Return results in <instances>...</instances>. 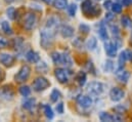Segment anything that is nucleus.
<instances>
[{
    "label": "nucleus",
    "instance_id": "5",
    "mask_svg": "<svg viewBox=\"0 0 132 122\" xmlns=\"http://www.w3.org/2000/svg\"><path fill=\"white\" fill-rule=\"evenodd\" d=\"M36 22H37V18L34 13H31V12H28L26 13L24 17H23V26L26 30L30 31L32 30L34 27L36 26Z\"/></svg>",
    "mask_w": 132,
    "mask_h": 122
},
{
    "label": "nucleus",
    "instance_id": "38",
    "mask_svg": "<svg viewBox=\"0 0 132 122\" xmlns=\"http://www.w3.org/2000/svg\"><path fill=\"white\" fill-rule=\"evenodd\" d=\"M125 54H126V57H127V61H129L132 63V50L131 49L125 50Z\"/></svg>",
    "mask_w": 132,
    "mask_h": 122
},
{
    "label": "nucleus",
    "instance_id": "22",
    "mask_svg": "<svg viewBox=\"0 0 132 122\" xmlns=\"http://www.w3.org/2000/svg\"><path fill=\"white\" fill-rule=\"evenodd\" d=\"M53 6L57 9H65L68 6V0H54Z\"/></svg>",
    "mask_w": 132,
    "mask_h": 122
},
{
    "label": "nucleus",
    "instance_id": "27",
    "mask_svg": "<svg viewBox=\"0 0 132 122\" xmlns=\"http://www.w3.org/2000/svg\"><path fill=\"white\" fill-rule=\"evenodd\" d=\"M51 59L54 64L60 65V64H62V54H60L57 51H53L51 54Z\"/></svg>",
    "mask_w": 132,
    "mask_h": 122
},
{
    "label": "nucleus",
    "instance_id": "34",
    "mask_svg": "<svg viewBox=\"0 0 132 122\" xmlns=\"http://www.w3.org/2000/svg\"><path fill=\"white\" fill-rule=\"evenodd\" d=\"M7 45H8V40L6 39V37H4L3 35H0V49L5 48Z\"/></svg>",
    "mask_w": 132,
    "mask_h": 122
},
{
    "label": "nucleus",
    "instance_id": "2",
    "mask_svg": "<svg viewBox=\"0 0 132 122\" xmlns=\"http://www.w3.org/2000/svg\"><path fill=\"white\" fill-rule=\"evenodd\" d=\"M41 45L44 49H47L51 46L53 42V33L51 29H44L41 32Z\"/></svg>",
    "mask_w": 132,
    "mask_h": 122
},
{
    "label": "nucleus",
    "instance_id": "3",
    "mask_svg": "<svg viewBox=\"0 0 132 122\" xmlns=\"http://www.w3.org/2000/svg\"><path fill=\"white\" fill-rule=\"evenodd\" d=\"M30 75H31V68L29 66L25 65L20 69L18 74L14 76V79L18 83H23V82H25L29 79Z\"/></svg>",
    "mask_w": 132,
    "mask_h": 122
},
{
    "label": "nucleus",
    "instance_id": "14",
    "mask_svg": "<svg viewBox=\"0 0 132 122\" xmlns=\"http://www.w3.org/2000/svg\"><path fill=\"white\" fill-rule=\"evenodd\" d=\"M60 31H61L62 36L65 37V38L72 37V36L74 35V29H73V27H71V26H69V25H64V26H62Z\"/></svg>",
    "mask_w": 132,
    "mask_h": 122
},
{
    "label": "nucleus",
    "instance_id": "30",
    "mask_svg": "<svg viewBox=\"0 0 132 122\" xmlns=\"http://www.w3.org/2000/svg\"><path fill=\"white\" fill-rule=\"evenodd\" d=\"M19 90H20V93H21L23 96H29L30 93H31V88H30L29 86H27V85L21 86Z\"/></svg>",
    "mask_w": 132,
    "mask_h": 122
},
{
    "label": "nucleus",
    "instance_id": "17",
    "mask_svg": "<svg viewBox=\"0 0 132 122\" xmlns=\"http://www.w3.org/2000/svg\"><path fill=\"white\" fill-rule=\"evenodd\" d=\"M98 35L101 40H103V41H108L109 40V35H108L106 27L104 26L103 23H100V26H99L98 29Z\"/></svg>",
    "mask_w": 132,
    "mask_h": 122
},
{
    "label": "nucleus",
    "instance_id": "44",
    "mask_svg": "<svg viewBox=\"0 0 132 122\" xmlns=\"http://www.w3.org/2000/svg\"><path fill=\"white\" fill-rule=\"evenodd\" d=\"M131 2H132V0H122V5L128 6V5H129Z\"/></svg>",
    "mask_w": 132,
    "mask_h": 122
},
{
    "label": "nucleus",
    "instance_id": "13",
    "mask_svg": "<svg viewBox=\"0 0 132 122\" xmlns=\"http://www.w3.org/2000/svg\"><path fill=\"white\" fill-rule=\"evenodd\" d=\"M116 75H117V78L123 82V83H126L128 80H129V77H130V73L127 71V70H123L122 67H120L117 72H116Z\"/></svg>",
    "mask_w": 132,
    "mask_h": 122
},
{
    "label": "nucleus",
    "instance_id": "42",
    "mask_svg": "<svg viewBox=\"0 0 132 122\" xmlns=\"http://www.w3.org/2000/svg\"><path fill=\"white\" fill-rule=\"evenodd\" d=\"M4 77H5V73H4V71L0 68V82H2V81L4 80Z\"/></svg>",
    "mask_w": 132,
    "mask_h": 122
},
{
    "label": "nucleus",
    "instance_id": "19",
    "mask_svg": "<svg viewBox=\"0 0 132 122\" xmlns=\"http://www.w3.org/2000/svg\"><path fill=\"white\" fill-rule=\"evenodd\" d=\"M12 90L11 89H9V87H8V85H6V86H3V87H1L0 88V95L1 96H3V97H6V98H8V96L9 97H11L12 96Z\"/></svg>",
    "mask_w": 132,
    "mask_h": 122
},
{
    "label": "nucleus",
    "instance_id": "21",
    "mask_svg": "<svg viewBox=\"0 0 132 122\" xmlns=\"http://www.w3.org/2000/svg\"><path fill=\"white\" fill-rule=\"evenodd\" d=\"M86 46L89 50H94L97 46V40L95 39V37H90L86 43Z\"/></svg>",
    "mask_w": 132,
    "mask_h": 122
},
{
    "label": "nucleus",
    "instance_id": "45",
    "mask_svg": "<svg viewBox=\"0 0 132 122\" xmlns=\"http://www.w3.org/2000/svg\"><path fill=\"white\" fill-rule=\"evenodd\" d=\"M43 2H45L47 5H51V4H53V2H54V0H42Z\"/></svg>",
    "mask_w": 132,
    "mask_h": 122
},
{
    "label": "nucleus",
    "instance_id": "37",
    "mask_svg": "<svg viewBox=\"0 0 132 122\" xmlns=\"http://www.w3.org/2000/svg\"><path fill=\"white\" fill-rule=\"evenodd\" d=\"M86 67H87V69L89 70V71H91V73H93V74H95L94 73V67H93V64H92V62H87V65H86Z\"/></svg>",
    "mask_w": 132,
    "mask_h": 122
},
{
    "label": "nucleus",
    "instance_id": "1",
    "mask_svg": "<svg viewBox=\"0 0 132 122\" xmlns=\"http://www.w3.org/2000/svg\"><path fill=\"white\" fill-rule=\"evenodd\" d=\"M81 9L86 17H97L100 13V9L92 3L91 0H84L81 5Z\"/></svg>",
    "mask_w": 132,
    "mask_h": 122
},
{
    "label": "nucleus",
    "instance_id": "47",
    "mask_svg": "<svg viewBox=\"0 0 132 122\" xmlns=\"http://www.w3.org/2000/svg\"><path fill=\"white\" fill-rule=\"evenodd\" d=\"M130 42H131L132 44V32H131V35H130Z\"/></svg>",
    "mask_w": 132,
    "mask_h": 122
},
{
    "label": "nucleus",
    "instance_id": "26",
    "mask_svg": "<svg viewBox=\"0 0 132 122\" xmlns=\"http://www.w3.org/2000/svg\"><path fill=\"white\" fill-rule=\"evenodd\" d=\"M62 64L65 65L66 67L72 66V59L68 54H62Z\"/></svg>",
    "mask_w": 132,
    "mask_h": 122
},
{
    "label": "nucleus",
    "instance_id": "6",
    "mask_svg": "<svg viewBox=\"0 0 132 122\" xmlns=\"http://www.w3.org/2000/svg\"><path fill=\"white\" fill-rule=\"evenodd\" d=\"M54 75H55V78L57 79V81L60 83H67L69 81V78H70V71H68L67 69L64 68H57L55 69L54 71Z\"/></svg>",
    "mask_w": 132,
    "mask_h": 122
},
{
    "label": "nucleus",
    "instance_id": "28",
    "mask_svg": "<svg viewBox=\"0 0 132 122\" xmlns=\"http://www.w3.org/2000/svg\"><path fill=\"white\" fill-rule=\"evenodd\" d=\"M6 16L8 17V19L9 20H14L15 19V16H16V10H15V8L14 7H8L7 8V10H6Z\"/></svg>",
    "mask_w": 132,
    "mask_h": 122
},
{
    "label": "nucleus",
    "instance_id": "24",
    "mask_svg": "<svg viewBox=\"0 0 132 122\" xmlns=\"http://www.w3.org/2000/svg\"><path fill=\"white\" fill-rule=\"evenodd\" d=\"M121 24L125 28H129L132 26V20L128 16H122L121 18Z\"/></svg>",
    "mask_w": 132,
    "mask_h": 122
},
{
    "label": "nucleus",
    "instance_id": "33",
    "mask_svg": "<svg viewBox=\"0 0 132 122\" xmlns=\"http://www.w3.org/2000/svg\"><path fill=\"white\" fill-rule=\"evenodd\" d=\"M103 69H104V71H106V72H111V71H113V69H114V63H113L112 61H106L105 62V64H104Z\"/></svg>",
    "mask_w": 132,
    "mask_h": 122
},
{
    "label": "nucleus",
    "instance_id": "9",
    "mask_svg": "<svg viewBox=\"0 0 132 122\" xmlns=\"http://www.w3.org/2000/svg\"><path fill=\"white\" fill-rule=\"evenodd\" d=\"M125 95V91L121 89L120 87H114L110 91V97L113 102H119L121 101Z\"/></svg>",
    "mask_w": 132,
    "mask_h": 122
},
{
    "label": "nucleus",
    "instance_id": "20",
    "mask_svg": "<svg viewBox=\"0 0 132 122\" xmlns=\"http://www.w3.org/2000/svg\"><path fill=\"white\" fill-rule=\"evenodd\" d=\"M35 104H36V100L34 97H31V98H28V100H26L24 102L23 107L26 110H31V109H33L34 107H35Z\"/></svg>",
    "mask_w": 132,
    "mask_h": 122
},
{
    "label": "nucleus",
    "instance_id": "41",
    "mask_svg": "<svg viewBox=\"0 0 132 122\" xmlns=\"http://www.w3.org/2000/svg\"><path fill=\"white\" fill-rule=\"evenodd\" d=\"M111 30H112V33H113V34H116V35L119 34V28H118L116 25H112V26H111Z\"/></svg>",
    "mask_w": 132,
    "mask_h": 122
},
{
    "label": "nucleus",
    "instance_id": "29",
    "mask_svg": "<svg viewBox=\"0 0 132 122\" xmlns=\"http://www.w3.org/2000/svg\"><path fill=\"white\" fill-rule=\"evenodd\" d=\"M111 9L113 10V12H114V13H121V12H122V4H121V3H119V2L113 3V4H112Z\"/></svg>",
    "mask_w": 132,
    "mask_h": 122
},
{
    "label": "nucleus",
    "instance_id": "40",
    "mask_svg": "<svg viewBox=\"0 0 132 122\" xmlns=\"http://www.w3.org/2000/svg\"><path fill=\"white\" fill-rule=\"evenodd\" d=\"M115 110H116L118 113H123V112L126 111V108H124L122 105H119V106H117V107L115 108Z\"/></svg>",
    "mask_w": 132,
    "mask_h": 122
},
{
    "label": "nucleus",
    "instance_id": "23",
    "mask_svg": "<svg viewBox=\"0 0 132 122\" xmlns=\"http://www.w3.org/2000/svg\"><path fill=\"white\" fill-rule=\"evenodd\" d=\"M1 29H2V31L5 34H7V35H11L12 34V29H11L10 25L8 24V22H6V21H3L1 23Z\"/></svg>",
    "mask_w": 132,
    "mask_h": 122
},
{
    "label": "nucleus",
    "instance_id": "7",
    "mask_svg": "<svg viewBox=\"0 0 132 122\" xmlns=\"http://www.w3.org/2000/svg\"><path fill=\"white\" fill-rule=\"evenodd\" d=\"M87 91L93 95H99L103 91V84L101 82H90L87 85Z\"/></svg>",
    "mask_w": 132,
    "mask_h": 122
},
{
    "label": "nucleus",
    "instance_id": "48",
    "mask_svg": "<svg viewBox=\"0 0 132 122\" xmlns=\"http://www.w3.org/2000/svg\"><path fill=\"white\" fill-rule=\"evenodd\" d=\"M96 1H100V0H96Z\"/></svg>",
    "mask_w": 132,
    "mask_h": 122
},
{
    "label": "nucleus",
    "instance_id": "18",
    "mask_svg": "<svg viewBox=\"0 0 132 122\" xmlns=\"http://www.w3.org/2000/svg\"><path fill=\"white\" fill-rule=\"evenodd\" d=\"M43 112H44V115L46 116V118L49 119V120H51L53 118V116H54L53 111H52V109H51V107L49 105H44L43 106Z\"/></svg>",
    "mask_w": 132,
    "mask_h": 122
},
{
    "label": "nucleus",
    "instance_id": "46",
    "mask_svg": "<svg viewBox=\"0 0 132 122\" xmlns=\"http://www.w3.org/2000/svg\"><path fill=\"white\" fill-rule=\"evenodd\" d=\"M6 2H8V3H11V2H13V1H16V0H5Z\"/></svg>",
    "mask_w": 132,
    "mask_h": 122
},
{
    "label": "nucleus",
    "instance_id": "12",
    "mask_svg": "<svg viewBox=\"0 0 132 122\" xmlns=\"http://www.w3.org/2000/svg\"><path fill=\"white\" fill-rule=\"evenodd\" d=\"M99 119L103 122H112V121H121L122 118L118 115H112L106 112H101L99 115Z\"/></svg>",
    "mask_w": 132,
    "mask_h": 122
},
{
    "label": "nucleus",
    "instance_id": "36",
    "mask_svg": "<svg viewBox=\"0 0 132 122\" xmlns=\"http://www.w3.org/2000/svg\"><path fill=\"white\" fill-rule=\"evenodd\" d=\"M56 111L60 114H63L64 113V103H60V104L56 105Z\"/></svg>",
    "mask_w": 132,
    "mask_h": 122
},
{
    "label": "nucleus",
    "instance_id": "15",
    "mask_svg": "<svg viewBox=\"0 0 132 122\" xmlns=\"http://www.w3.org/2000/svg\"><path fill=\"white\" fill-rule=\"evenodd\" d=\"M26 59L27 61L30 62V63H33V64H36L40 61V56L38 52L34 51V50H29L27 54H26Z\"/></svg>",
    "mask_w": 132,
    "mask_h": 122
},
{
    "label": "nucleus",
    "instance_id": "10",
    "mask_svg": "<svg viewBox=\"0 0 132 122\" xmlns=\"http://www.w3.org/2000/svg\"><path fill=\"white\" fill-rule=\"evenodd\" d=\"M77 103H78V105H79L81 108H83V109H88V108H90V107L92 106V104H93L91 97H89V96H87V95H79V97L77 98Z\"/></svg>",
    "mask_w": 132,
    "mask_h": 122
},
{
    "label": "nucleus",
    "instance_id": "16",
    "mask_svg": "<svg viewBox=\"0 0 132 122\" xmlns=\"http://www.w3.org/2000/svg\"><path fill=\"white\" fill-rule=\"evenodd\" d=\"M77 83L79 84V86H83L85 83H86V80H87V76H86V73L83 72V71H80L78 72V74L76 75L75 77Z\"/></svg>",
    "mask_w": 132,
    "mask_h": 122
},
{
    "label": "nucleus",
    "instance_id": "11",
    "mask_svg": "<svg viewBox=\"0 0 132 122\" xmlns=\"http://www.w3.org/2000/svg\"><path fill=\"white\" fill-rule=\"evenodd\" d=\"M15 61V58L9 54L1 52L0 54V64H2L5 67H10Z\"/></svg>",
    "mask_w": 132,
    "mask_h": 122
},
{
    "label": "nucleus",
    "instance_id": "31",
    "mask_svg": "<svg viewBox=\"0 0 132 122\" xmlns=\"http://www.w3.org/2000/svg\"><path fill=\"white\" fill-rule=\"evenodd\" d=\"M67 8H68V13H69V16H70V17H74L75 13H76V10H77V5L74 4V3H72V4H70L69 6H67Z\"/></svg>",
    "mask_w": 132,
    "mask_h": 122
},
{
    "label": "nucleus",
    "instance_id": "39",
    "mask_svg": "<svg viewBox=\"0 0 132 122\" xmlns=\"http://www.w3.org/2000/svg\"><path fill=\"white\" fill-rule=\"evenodd\" d=\"M112 4H113V2H112L111 0H106V1H104L103 6H104V8H105V9H111Z\"/></svg>",
    "mask_w": 132,
    "mask_h": 122
},
{
    "label": "nucleus",
    "instance_id": "8",
    "mask_svg": "<svg viewBox=\"0 0 132 122\" xmlns=\"http://www.w3.org/2000/svg\"><path fill=\"white\" fill-rule=\"evenodd\" d=\"M118 44L112 41H106L104 44V50L106 56H109L110 58H115L117 56V51H118Z\"/></svg>",
    "mask_w": 132,
    "mask_h": 122
},
{
    "label": "nucleus",
    "instance_id": "32",
    "mask_svg": "<svg viewBox=\"0 0 132 122\" xmlns=\"http://www.w3.org/2000/svg\"><path fill=\"white\" fill-rule=\"evenodd\" d=\"M126 61H127V57H126V54H125V50H124L119 55V65H120V67L124 66Z\"/></svg>",
    "mask_w": 132,
    "mask_h": 122
},
{
    "label": "nucleus",
    "instance_id": "43",
    "mask_svg": "<svg viewBox=\"0 0 132 122\" xmlns=\"http://www.w3.org/2000/svg\"><path fill=\"white\" fill-rule=\"evenodd\" d=\"M113 18H114V14H113V13H111V12H109V13H106V14H105V20H108V21L113 20Z\"/></svg>",
    "mask_w": 132,
    "mask_h": 122
},
{
    "label": "nucleus",
    "instance_id": "35",
    "mask_svg": "<svg viewBox=\"0 0 132 122\" xmlns=\"http://www.w3.org/2000/svg\"><path fill=\"white\" fill-rule=\"evenodd\" d=\"M79 30L81 31V32H83V33H88L90 31V27L88 25H86V24H80Z\"/></svg>",
    "mask_w": 132,
    "mask_h": 122
},
{
    "label": "nucleus",
    "instance_id": "4",
    "mask_svg": "<svg viewBox=\"0 0 132 122\" xmlns=\"http://www.w3.org/2000/svg\"><path fill=\"white\" fill-rule=\"evenodd\" d=\"M49 85H50V82L44 77H37L32 83L33 89L37 92L45 90L46 88L49 87Z\"/></svg>",
    "mask_w": 132,
    "mask_h": 122
},
{
    "label": "nucleus",
    "instance_id": "25",
    "mask_svg": "<svg viewBox=\"0 0 132 122\" xmlns=\"http://www.w3.org/2000/svg\"><path fill=\"white\" fill-rule=\"evenodd\" d=\"M61 96H62V94H61L60 90L53 89V90L51 91V93H50V101H51L52 103H56V102L61 98Z\"/></svg>",
    "mask_w": 132,
    "mask_h": 122
}]
</instances>
